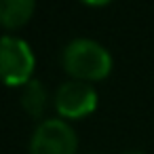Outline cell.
I'll use <instances>...</instances> for the list:
<instances>
[{
	"label": "cell",
	"mask_w": 154,
	"mask_h": 154,
	"mask_svg": "<svg viewBox=\"0 0 154 154\" xmlns=\"http://www.w3.org/2000/svg\"><path fill=\"white\" fill-rule=\"evenodd\" d=\"M63 70L74 80H103L112 72V57L110 53L91 38H76L72 40L61 55Z\"/></svg>",
	"instance_id": "cell-1"
},
{
	"label": "cell",
	"mask_w": 154,
	"mask_h": 154,
	"mask_svg": "<svg viewBox=\"0 0 154 154\" xmlns=\"http://www.w3.org/2000/svg\"><path fill=\"white\" fill-rule=\"evenodd\" d=\"M32 47L17 36L0 38V80L7 87H23L32 80L34 72Z\"/></svg>",
	"instance_id": "cell-2"
},
{
	"label": "cell",
	"mask_w": 154,
	"mask_h": 154,
	"mask_svg": "<svg viewBox=\"0 0 154 154\" xmlns=\"http://www.w3.org/2000/svg\"><path fill=\"white\" fill-rule=\"evenodd\" d=\"M78 139L63 118L42 120L30 141V154H76Z\"/></svg>",
	"instance_id": "cell-3"
},
{
	"label": "cell",
	"mask_w": 154,
	"mask_h": 154,
	"mask_svg": "<svg viewBox=\"0 0 154 154\" xmlns=\"http://www.w3.org/2000/svg\"><path fill=\"white\" fill-rule=\"evenodd\" d=\"M55 108L63 118H82L97 108V91L91 82L68 80L55 93Z\"/></svg>",
	"instance_id": "cell-4"
},
{
	"label": "cell",
	"mask_w": 154,
	"mask_h": 154,
	"mask_svg": "<svg viewBox=\"0 0 154 154\" xmlns=\"http://www.w3.org/2000/svg\"><path fill=\"white\" fill-rule=\"evenodd\" d=\"M34 13V0H0V26L21 28Z\"/></svg>",
	"instance_id": "cell-5"
},
{
	"label": "cell",
	"mask_w": 154,
	"mask_h": 154,
	"mask_svg": "<svg viewBox=\"0 0 154 154\" xmlns=\"http://www.w3.org/2000/svg\"><path fill=\"white\" fill-rule=\"evenodd\" d=\"M47 99H49V95H47V89L42 87L40 80L32 78L28 85H23V91H21V106H23V110H26L30 116H34V118L42 116L45 110H47Z\"/></svg>",
	"instance_id": "cell-6"
},
{
	"label": "cell",
	"mask_w": 154,
	"mask_h": 154,
	"mask_svg": "<svg viewBox=\"0 0 154 154\" xmlns=\"http://www.w3.org/2000/svg\"><path fill=\"white\" fill-rule=\"evenodd\" d=\"M82 2H87V5H91V7H103V5L112 2V0H82Z\"/></svg>",
	"instance_id": "cell-7"
},
{
	"label": "cell",
	"mask_w": 154,
	"mask_h": 154,
	"mask_svg": "<svg viewBox=\"0 0 154 154\" xmlns=\"http://www.w3.org/2000/svg\"><path fill=\"white\" fill-rule=\"evenodd\" d=\"M120 154H143V152H139V150H125V152H120Z\"/></svg>",
	"instance_id": "cell-8"
}]
</instances>
